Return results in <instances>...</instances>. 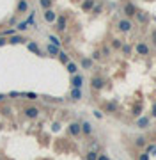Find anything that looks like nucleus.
<instances>
[{"label": "nucleus", "mask_w": 156, "mask_h": 160, "mask_svg": "<svg viewBox=\"0 0 156 160\" xmlns=\"http://www.w3.org/2000/svg\"><path fill=\"white\" fill-rule=\"evenodd\" d=\"M91 87H92L94 91H99V89L105 87V80H103L101 77H92V78H91Z\"/></svg>", "instance_id": "nucleus-1"}, {"label": "nucleus", "mask_w": 156, "mask_h": 160, "mask_svg": "<svg viewBox=\"0 0 156 160\" xmlns=\"http://www.w3.org/2000/svg\"><path fill=\"white\" fill-rule=\"evenodd\" d=\"M55 29L59 30V32H62V30H66V25H68V18H66L64 14H60V16H57V21H55Z\"/></svg>", "instance_id": "nucleus-2"}, {"label": "nucleus", "mask_w": 156, "mask_h": 160, "mask_svg": "<svg viewBox=\"0 0 156 160\" xmlns=\"http://www.w3.org/2000/svg\"><path fill=\"white\" fill-rule=\"evenodd\" d=\"M43 16H44V21H48V23H55L57 21V13L53 9H46L43 13Z\"/></svg>", "instance_id": "nucleus-3"}, {"label": "nucleus", "mask_w": 156, "mask_h": 160, "mask_svg": "<svg viewBox=\"0 0 156 160\" xmlns=\"http://www.w3.org/2000/svg\"><path fill=\"white\" fill-rule=\"evenodd\" d=\"M117 27H119V30H121V32H129V30L133 29V23H131L129 20H119Z\"/></svg>", "instance_id": "nucleus-4"}, {"label": "nucleus", "mask_w": 156, "mask_h": 160, "mask_svg": "<svg viewBox=\"0 0 156 160\" xmlns=\"http://www.w3.org/2000/svg\"><path fill=\"white\" fill-rule=\"evenodd\" d=\"M71 85H73V89H82V85H83V77L82 75H73L71 77Z\"/></svg>", "instance_id": "nucleus-5"}, {"label": "nucleus", "mask_w": 156, "mask_h": 160, "mask_svg": "<svg viewBox=\"0 0 156 160\" xmlns=\"http://www.w3.org/2000/svg\"><path fill=\"white\" fill-rule=\"evenodd\" d=\"M23 112H25V116H27L29 119H36V118L39 116V109H37V107H27Z\"/></svg>", "instance_id": "nucleus-6"}, {"label": "nucleus", "mask_w": 156, "mask_h": 160, "mask_svg": "<svg viewBox=\"0 0 156 160\" xmlns=\"http://www.w3.org/2000/svg\"><path fill=\"white\" fill-rule=\"evenodd\" d=\"M16 13H18V14H25V13H29V2H27V0H20L18 6H16Z\"/></svg>", "instance_id": "nucleus-7"}, {"label": "nucleus", "mask_w": 156, "mask_h": 160, "mask_svg": "<svg viewBox=\"0 0 156 160\" xmlns=\"http://www.w3.org/2000/svg\"><path fill=\"white\" fill-rule=\"evenodd\" d=\"M124 14H126L128 18H131V16H135V14H137V7L133 6L131 2H129V4H126V6H124Z\"/></svg>", "instance_id": "nucleus-8"}, {"label": "nucleus", "mask_w": 156, "mask_h": 160, "mask_svg": "<svg viewBox=\"0 0 156 160\" xmlns=\"http://www.w3.org/2000/svg\"><path fill=\"white\" fill-rule=\"evenodd\" d=\"M69 133L75 135V137H78V135L82 133V125H80V123H71V125H69Z\"/></svg>", "instance_id": "nucleus-9"}, {"label": "nucleus", "mask_w": 156, "mask_h": 160, "mask_svg": "<svg viewBox=\"0 0 156 160\" xmlns=\"http://www.w3.org/2000/svg\"><path fill=\"white\" fill-rule=\"evenodd\" d=\"M27 48H29L30 52H34L36 55H41V48H39V44H37L36 41H29V43H27Z\"/></svg>", "instance_id": "nucleus-10"}, {"label": "nucleus", "mask_w": 156, "mask_h": 160, "mask_svg": "<svg viewBox=\"0 0 156 160\" xmlns=\"http://www.w3.org/2000/svg\"><path fill=\"white\" fill-rule=\"evenodd\" d=\"M94 6H96L94 0H83V2H82V11H92Z\"/></svg>", "instance_id": "nucleus-11"}, {"label": "nucleus", "mask_w": 156, "mask_h": 160, "mask_svg": "<svg viewBox=\"0 0 156 160\" xmlns=\"http://www.w3.org/2000/svg\"><path fill=\"white\" fill-rule=\"evenodd\" d=\"M137 54L139 55H147L149 54V47H147L146 43H139L137 44Z\"/></svg>", "instance_id": "nucleus-12"}, {"label": "nucleus", "mask_w": 156, "mask_h": 160, "mask_svg": "<svg viewBox=\"0 0 156 160\" xmlns=\"http://www.w3.org/2000/svg\"><path fill=\"white\" fill-rule=\"evenodd\" d=\"M82 133L83 135H91L92 133V125L89 123V121H83L82 123Z\"/></svg>", "instance_id": "nucleus-13"}, {"label": "nucleus", "mask_w": 156, "mask_h": 160, "mask_svg": "<svg viewBox=\"0 0 156 160\" xmlns=\"http://www.w3.org/2000/svg\"><path fill=\"white\" fill-rule=\"evenodd\" d=\"M66 68H68V71H69L71 75H76V73H78V64L73 62V61H69L68 64H66Z\"/></svg>", "instance_id": "nucleus-14"}, {"label": "nucleus", "mask_w": 156, "mask_h": 160, "mask_svg": "<svg viewBox=\"0 0 156 160\" xmlns=\"http://www.w3.org/2000/svg\"><path fill=\"white\" fill-rule=\"evenodd\" d=\"M46 52H48V55H59V52H60V48L59 47H55V44H48L46 47Z\"/></svg>", "instance_id": "nucleus-15"}, {"label": "nucleus", "mask_w": 156, "mask_h": 160, "mask_svg": "<svg viewBox=\"0 0 156 160\" xmlns=\"http://www.w3.org/2000/svg\"><path fill=\"white\" fill-rule=\"evenodd\" d=\"M7 43H11V44H20V43H25V37H21V36H11V37L7 39Z\"/></svg>", "instance_id": "nucleus-16"}, {"label": "nucleus", "mask_w": 156, "mask_h": 160, "mask_svg": "<svg viewBox=\"0 0 156 160\" xmlns=\"http://www.w3.org/2000/svg\"><path fill=\"white\" fill-rule=\"evenodd\" d=\"M29 21L27 20H23V21H18V23H16V30H20V32H23V30H27L29 29Z\"/></svg>", "instance_id": "nucleus-17"}, {"label": "nucleus", "mask_w": 156, "mask_h": 160, "mask_svg": "<svg viewBox=\"0 0 156 160\" xmlns=\"http://www.w3.org/2000/svg\"><path fill=\"white\" fill-rule=\"evenodd\" d=\"M137 126H139V128H147V126H149V118H147V116H144V118H139V121H137Z\"/></svg>", "instance_id": "nucleus-18"}, {"label": "nucleus", "mask_w": 156, "mask_h": 160, "mask_svg": "<svg viewBox=\"0 0 156 160\" xmlns=\"http://www.w3.org/2000/svg\"><path fill=\"white\" fill-rule=\"evenodd\" d=\"M71 100L75 101L82 100V89H71Z\"/></svg>", "instance_id": "nucleus-19"}, {"label": "nucleus", "mask_w": 156, "mask_h": 160, "mask_svg": "<svg viewBox=\"0 0 156 160\" xmlns=\"http://www.w3.org/2000/svg\"><path fill=\"white\" fill-rule=\"evenodd\" d=\"M82 68H83V70H91V68H92V59L83 57L82 59Z\"/></svg>", "instance_id": "nucleus-20"}, {"label": "nucleus", "mask_w": 156, "mask_h": 160, "mask_svg": "<svg viewBox=\"0 0 156 160\" xmlns=\"http://www.w3.org/2000/svg\"><path fill=\"white\" fill-rule=\"evenodd\" d=\"M39 6L46 11V9H52V6H53V0H39Z\"/></svg>", "instance_id": "nucleus-21"}, {"label": "nucleus", "mask_w": 156, "mask_h": 160, "mask_svg": "<svg viewBox=\"0 0 156 160\" xmlns=\"http://www.w3.org/2000/svg\"><path fill=\"white\" fill-rule=\"evenodd\" d=\"M57 57H59V61H60L62 64H68V62H69V55L66 54V52H59V55H57Z\"/></svg>", "instance_id": "nucleus-22"}, {"label": "nucleus", "mask_w": 156, "mask_h": 160, "mask_svg": "<svg viewBox=\"0 0 156 160\" xmlns=\"http://www.w3.org/2000/svg\"><path fill=\"white\" fill-rule=\"evenodd\" d=\"M146 144H147L146 137H137V139H135V146H137V148H144Z\"/></svg>", "instance_id": "nucleus-23"}, {"label": "nucleus", "mask_w": 156, "mask_h": 160, "mask_svg": "<svg viewBox=\"0 0 156 160\" xmlns=\"http://www.w3.org/2000/svg\"><path fill=\"white\" fill-rule=\"evenodd\" d=\"M122 44H124V43H122L121 39H117V37H115V39H112V48L121 50V48H122Z\"/></svg>", "instance_id": "nucleus-24"}, {"label": "nucleus", "mask_w": 156, "mask_h": 160, "mask_svg": "<svg viewBox=\"0 0 156 160\" xmlns=\"http://www.w3.org/2000/svg\"><path fill=\"white\" fill-rule=\"evenodd\" d=\"M48 39H50V43H52V44H55V47H59V48H60V39H59L57 36L50 34V36H48Z\"/></svg>", "instance_id": "nucleus-25"}, {"label": "nucleus", "mask_w": 156, "mask_h": 160, "mask_svg": "<svg viewBox=\"0 0 156 160\" xmlns=\"http://www.w3.org/2000/svg\"><path fill=\"white\" fill-rule=\"evenodd\" d=\"M115 109H117V105H115L114 101H110V103H106V105H105V110H106V112H110V114L115 112Z\"/></svg>", "instance_id": "nucleus-26"}, {"label": "nucleus", "mask_w": 156, "mask_h": 160, "mask_svg": "<svg viewBox=\"0 0 156 160\" xmlns=\"http://www.w3.org/2000/svg\"><path fill=\"white\" fill-rule=\"evenodd\" d=\"M135 16H137V20L140 21V23H144V21L147 20V14H146V13H142V11H137V14H135Z\"/></svg>", "instance_id": "nucleus-27"}, {"label": "nucleus", "mask_w": 156, "mask_h": 160, "mask_svg": "<svg viewBox=\"0 0 156 160\" xmlns=\"http://www.w3.org/2000/svg\"><path fill=\"white\" fill-rule=\"evenodd\" d=\"M121 50H122V54H124V55H129L133 48H131V44H128V43H126V44H122V48H121Z\"/></svg>", "instance_id": "nucleus-28"}, {"label": "nucleus", "mask_w": 156, "mask_h": 160, "mask_svg": "<svg viewBox=\"0 0 156 160\" xmlns=\"http://www.w3.org/2000/svg\"><path fill=\"white\" fill-rule=\"evenodd\" d=\"M23 98H27V100H32V101H34V100H37L39 96H37L36 93H23Z\"/></svg>", "instance_id": "nucleus-29"}, {"label": "nucleus", "mask_w": 156, "mask_h": 160, "mask_svg": "<svg viewBox=\"0 0 156 160\" xmlns=\"http://www.w3.org/2000/svg\"><path fill=\"white\" fill-rule=\"evenodd\" d=\"M98 156H99V155H98L96 151H89L85 158H87V160H98Z\"/></svg>", "instance_id": "nucleus-30"}, {"label": "nucleus", "mask_w": 156, "mask_h": 160, "mask_svg": "<svg viewBox=\"0 0 156 160\" xmlns=\"http://www.w3.org/2000/svg\"><path fill=\"white\" fill-rule=\"evenodd\" d=\"M146 151H147L149 155H156V144H149V146L146 148Z\"/></svg>", "instance_id": "nucleus-31"}, {"label": "nucleus", "mask_w": 156, "mask_h": 160, "mask_svg": "<svg viewBox=\"0 0 156 160\" xmlns=\"http://www.w3.org/2000/svg\"><path fill=\"white\" fill-rule=\"evenodd\" d=\"M14 32H16V29H6V30H2V36H14Z\"/></svg>", "instance_id": "nucleus-32"}, {"label": "nucleus", "mask_w": 156, "mask_h": 160, "mask_svg": "<svg viewBox=\"0 0 156 160\" xmlns=\"http://www.w3.org/2000/svg\"><path fill=\"white\" fill-rule=\"evenodd\" d=\"M151 158V155L147 153V151H142L140 155H139V160H149Z\"/></svg>", "instance_id": "nucleus-33"}, {"label": "nucleus", "mask_w": 156, "mask_h": 160, "mask_svg": "<svg viewBox=\"0 0 156 160\" xmlns=\"http://www.w3.org/2000/svg\"><path fill=\"white\" fill-rule=\"evenodd\" d=\"M18 96H23V93H18V91H11L9 98H18Z\"/></svg>", "instance_id": "nucleus-34"}, {"label": "nucleus", "mask_w": 156, "mask_h": 160, "mask_svg": "<svg viewBox=\"0 0 156 160\" xmlns=\"http://www.w3.org/2000/svg\"><path fill=\"white\" fill-rule=\"evenodd\" d=\"M92 114H94V116H96L98 119H101V118H103V112H101V110H94Z\"/></svg>", "instance_id": "nucleus-35"}, {"label": "nucleus", "mask_w": 156, "mask_h": 160, "mask_svg": "<svg viewBox=\"0 0 156 160\" xmlns=\"http://www.w3.org/2000/svg\"><path fill=\"white\" fill-rule=\"evenodd\" d=\"M4 44H7V39L6 37H0V47H4Z\"/></svg>", "instance_id": "nucleus-36"}, {"label": "nucleus", "mask_w": 156, "mask_h": 160, "mask_svg": "<svg viewBox=\"0 0 156 160\" xmlns=\"http://www.w3.org/2000/svg\"><path fill=\"white\" fill-rule=\"evenodd\" d=\"M99 11H101V6H94V9H92V13H96V14H98Z\"/></svg>", "instance_id": "nucleus-37"}, {"label": "nucleus", "mask_w": 156, "mask_h": 160, "mask_svg": "<svg viewBox=\"0 0 156 160\" xmlns=\"http://www.w3.org/2000/svg\"><path fill=\"white\" fill-rule=\"evenodd\" d=\"M52 130H53V132H57V130H60V125H59V123H55V125L52 126Z\"/></svg>", "instance_id": "nucleus-38"}, {"label": "nucleus", "mask_w": 156, "mask_h": 160, "mask_svg": "<svg viewBox=\"0 0 156 160\" xmlns=\"http://www.w3.org/2000/svg\"><path fill=\"white\" fill-rule=\"evenodd\" d=\"M98 160H110V158H108V155H99Z\"/></svg>", "instance_id": "nucleus-39"}, {"label": "nucleus", "mask_w": 156, "mask_h": 160, "mask_svg": "<svg viewBox=\"0 0 156 160\" xmlns=\"http://www.w3.org/2000/svg\"><path fill=\"white\" fill-rule=\"evenodd\" d=\"M151 116H153V118H156V103L153 105V112H151Z\"/></svg>", "instance_id": "nucleus-40"}, {"label": "nucleus", "mask_w": 156, "mask_h": 160, "mask_svg": "<svg viewBox=\"0 0 156 160\" xmlns=\"http://www.w3.org/2000/svg\"><path fill=\"white\" fill-rule=\"evenodd\" d=\"M108 54H110V50H108V48L105 47V48H103V55H108Z\"/></svg>", "instance_id": "nucleus-41"}, {"label": "nucleus", "mask_w": 156, "mask_h": 160, "mask_svg": "<svg viewBox=\"0 0 156 160\" xmlns=\"http://www.w3.org/2000/svg\"><path fill=\"white\" fill-rule=\"evenodd\" d=\"M153 39H154V44H156V32L153 34Z\"/></svg>", "instance_id": "nucleus-42"}, {"label": "nucleus", "mask_w": 156, "mask_h": 160, "mask_svg": "<svg viewBox=\"0 0 156 160\" xmlns=\"http://www.w3.org/2000/svg\"><path fill=\"white\" fill-rule=\"evenodd\" d=\"M4 98H6V94H0V101H2V100H4Z\"/></svg>", "instance_id": "nucleus-43"}]
</instances>
